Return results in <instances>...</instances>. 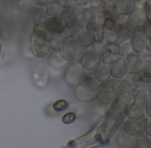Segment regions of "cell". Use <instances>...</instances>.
Returning <instances> with one entry per match:
<instances>
[{
	"label": "cell",
	"mask_w": 151,
	"mask_h": 148,
	"mask_svg": "<svg viewBox=\"0 0 151 148\" xmlns=\"http://www.w3.org/2000/svg\"><path fill=\"white\" fill-rule=\"evenodd\" d=\"M97 84L90 74L84 73L75 90V95L81 101L87 102L97 97Z\"/></svg>",
	"instance_id": "cell-1"
},
{
	"label": "cell",
	"mask_w": 151,
	"mask_h": 148,
	"mask_svg": "<svg viewBox=\"0 0 151 148\" xmlns=\"http://www.w3.org/2000/svg\"><path fill=\"white\" fill-rule=\"evenodd\" d=\"M50 41L44 36L35 32L31 35L30 49L35 57L41 58L46 56L50 51Z\"/></svg>",
	"instance_id": "cell-2"
},
{
	"label": "cell",
	"mask_w": 151,
	"mask_h": 148,
	"mask_svg": "<svg viewBox=\"0 0 151 148\" xmlns=\"http://www.w3.org/2000/svg\"><path fill=\"white\" fill-rule=\"evenodd\" d=\"M58 50L61 57L67 61L76 60L80 53L79 45L73 37H67L63 40Z\"/></svg>",
	"instance_id": "cell-3"
},
{
	"label": "cell",
	"mask_w": 151,
	"mask_h": 148,
	"mask_svg": "<svg viewBox=\"0 0 151 148\" xmlns=\"http://www.w3.org/2000/svg\"><path fill=\"white\" fill-rule=\"evenodd\" d=\"M115 90V84L112 81L102 83L97 87V97L99 100L105 104L111 103L114 99Z\"/></svg>",
	"instance_id": "cell-4"
},
{
	"label": "cell",
	"mask_w": 151,
	"mask_h": 148,
	"mask_svg": "<svg viewBox=\"0 0 151 148\" xmlns=\"http://www.w3.org/2000/svg\"><path fill=\"white\" fill-rule=\"evenodd\" d=\"M100 54L95 50H89L83 53L80 59L81 67L87 70H94L100 63Z\"/></svg>",
	"instance_id": "cell-5"
},
{
	"label": "cell",
	"mask_w": 151,
	"mask_h": 148,
	"mask_svg": "<svg viewBox=\"0 0 151 148\" xmlns=\"http://www.w3.org/2000/svg\"><path fill=\"white\" fill-rule=\"evenodd\" d=\"M126 71L130 74H138L143 70V61L138 55H129L123 61Z\"/></svg>",
	"instance_id": "cell-6"
},
{
	"label": "cell",
	"mask_w": 151,
	"mask_h": 148,
	"mask_svg": "<svg viewBox=\"0 0 151 148\" xmlns=\"http://www.w3.org/2000/svg\"><path fill=\"white\" fill-rule=\"evenodd\" d=\"M64 28L62 19L60 17L50 18L44 22V28L52 35L61 34Z\"/></svg>",
	"instance_id": "cell-7"
},
{
	"label": "cell",
	"mask_w": 151,
	"mask_h": 148,
	"mask_svg": "<svg viewBox=\"0 0 151 148\" xmlns=\"http://www.w3.org/2000/svg\"><path fill=\"white\" fill-rule=\"evenodd\" d=\"M144 106L134 99L129 103L126 106V112L127 117L132 120H139L144 114Z\"/></svg>",
	"instance_id": "cell-8"
},
{
	"label": "cell",
	"mask_w": 151,
	"mask_h": 148,
	"mask_svg": "<svg viewBox=\"0 0 151 148\" xmlns=\"http://www.w3.org/2000/svg\"><path fill=\"white\" fill-rule=\"evenodd\" d=\"M130 42L133 51L137 52L145 51L147 50V48H150V38L148 40L147 36L136 34L132 37V40Z\"/></svg>",
	"instance_id": "cell-9"
},
{
	"label": "cell",
	"mask_w": 151,
	"mask_h": 148,
	"mask_svg": "<svg viewBox=\"0 0 151 148\" xmlns=\"http://www.w3.org/2000/svg\"><path fill=\"white\" fill-rule=\"evenodd\" d=\"M87 31L94 42H101L103 40L104 27L101 24L90 22L87 25Z\"/></svg>",
	"instance_id": "cell-10"
},
{
	"label": "cell",
	"mask_w": 151,
	"mask_h": 148,
	"mask_svg": "<svg viewBox=\"0 0 151 148\" xmlns=\"http://www.w3.org/2000/svg\"><path fill=\"white\" fill-rule=\"evenodd\" d=\"M131 120L126 121L124 124V130L127 134L134 136L140 132L145 131L143 130L145 121L143 122V121H137V120Z\"/></svg>",
	"instance_id": "cell-11"
},
{
	"label": "cell",
	"mask_w": 151,
	"mask_h": 148,
	"mask_svg": "<svg viewBox=\"0 0 151 148\" xmlns=\"http://www.w3.org/2000/svg\"><path fill=\"white\" fill-rule=\"evenodd\" d=\"M83 71L78 66L72 67L67 73V82L72 85H77L81 80Z\"/></svg>",
	"instance_id": "cell-12"
},
{
	"label": "cell",
	"mask_w": 151,
	"mask_h": 148,
	"mask_svg": "<svg viewBox=\"0 0 151 148\" xmlns=\"http://www.w3.org/2000/svg\"><path fill=\"white\" fill-rule=\"evenodd\" d=\"M110 74L114 78H119L124 75L126 68L123 62L120 60L114 61L109 66Z\"/></svg>",
	"instance_id": "cell-13"
},
{
	"label": "cell",
	"mask_w": 151,
	"mask_h": 148,
	"mask_svg": "<svg viewBox=\"0 0 151 148\" xmlns=\"http://www.w3.org/2000/svg\"><path fill=\"white\" fill-rule=\"evenodd\" d=\"M94 70L95 71L94 74L96 80L101 82H105L109 80L111 74L108 64H104L99 65Z\"/></svg>",
	"instance_id": "cell-14"
},
{
	"label": "cell",
	"mask_w": 151,
	"mask_h": 148,
	"mask_svg": "<svg viewBox=\"0 0 151 148\" xmlns=\"http://www.w3.org/2000/svg\"><path fill=\"white\" fill-rule=\"evenodd\" d=\"M78 45L82 47H88L91 45L94 41L87 31H84L80 32L76 39Z\"/></svg>",
	"instance_id": "cell-15"
},
{
	"label": "cell",
	"mask_w": 151,
	"mask_h": 148,
	"mask_svg": "<svg viewBox=\"0 0 151 148\" xmlns=\"http://www.w3.org/2000/svg\"><path fill=\"white\" fill-rule=\"evenodd\" d=\"M131 74L127 77L122 85V87L133 93V91L138 87V76L136 74Z\"/></svg>",
	"instance_id": "cell-16"
},
{
	"label": "cell",
	"mask_w": 151,
	"mask_h": 148,
	"mask_svg": "<svg viewBox=\"0 0 151 148\" xmlns=\"http://www.w3.org/2000/svg\"><path fill=\"white\" fill-rule=\"evenodd\" d=\"M119 35L117 32L112 29H109L103 35L104 40L109 45L116 43L119 40Z\"/></svg>",
	"instance_id": "cell-17"
},
{
	"label": "cell",
	"mask_w": 151,
	"mask_h": 148,
	"mask_svg": "<svg viewBox=\"0 0 151 148\" xmlns=\"http://www.w3.org/2000/svg\"><path fill=\"white\" fill-rule=\"evenodd\" d=\"M119 55L127 56L132 54L133 50L130 41H123L119 45Z\"/></svg>",
	"instance_id": "cell-18"
},
{
	"label": "cell",
	"mask_w": 151,
	"mask_h": 148,
	"mask_svg": "<svg viewBox=\"0 0 151 148\" xmlns=\"http://www.w3.org/2000/svg\"><path fill=\"white\" fill-rule=\"evenodd\" d=\"M134 99L142 105L145 106L147 101L150 99L149 94L147 93V91L140 89L136 94V96Z\"/></svg>",
	"instance_id": "cell-19"
},
{
	"label": "cell",
	"mask_w": 151,
	"mask_h": 148,
	"mask_svg": "<svg viewBox=\"0 0 151 148\" xmlns=\"http://www.w3.org/2000/svg\"><path fill=\"white\" fill-rule=\"evenodd\" d=\"M119 55L114 54L109 51L106 50L104 51L103 54L101 58L102 59V61L104 64H110L112 63L114 61L118 59Z\"/></svg>",
	"instance_id": "cell-20"
},
{
	"label": "cell",
	"mask_w": 151,
	"mask_h": 148,
	"mask_svg": "<svg viewBox=\"0 0 151 148\" xmlns=\"http://www.w3.org/2000/svg\"><path fill=\"white\" fill-rule=\"evenodd\" d=\"M69 107L68 103L64 100H59L53 104V109L58 112L68 109Z\"/></svg>",
	"instance_id": "cell-21"
},
{
	"label": "cell",
	"mask_w": 151,
	"mask_h": 148,
	"mask_svg": "<svg viewBox=\"0 0 151 148\" xmlns=\"http://www.w3.org/2000/svg\"><path fill=\"white\" fill-rule=\"evenodd\" d=\"M76 119V115L73 112H69L64 114L62 118V121L64 124H71Z\"/></svg>",
	"instance_id": "cell-22"
},
{
	"label": "cell",
	"mask_w": 151,
	"mask_h": 148,
	"mask_svg": "<svg viewBox=\"0 0 151 148\" xmlns=\"http://www.w3.org/2000/svg\"><path fill=\"white\" fill-rule=\"evenodd\" d=\"M104 25L108 29H113L115 27V21L112 18H106L104 21Z\"/></svg>",
	"instance_id": "cell-23"
},
{
	"label": "cell",
	"mask_w": 151,
	"mask_h": 148,
	"mask_svg": "<svg viewBox=\"0 0 151 148\" xmlns=\"http://www.w3.org/2000/svg\"><path fill=\"white\" fill-rule=\"evenodd\" d=\"M143 31H145L146 36L149 37H150V20L147 19L143 25Z\"/></svg>",
	"instance_id": "cell-24"
},
{
	"label": "cell",
	"mask_w": 151,
	"mask_h": 148,
	"mask_svg": "<svg viewBox=\"0 0 151 148\" xmlns=\"http://www.w3.org/2000/svg\"><path fill=\"white\" fill-rule=\"evenodd\" d=\"M143 130L149 136H150V121L145 120L143 124Z\"/></svg>",
	"instance_id": "cell-25"
},
{
	"label": "cell",
	"mask_w": 151,
	"mask_h": 148,
	"mask_svg": "<svg viewBox=\"0 0 151 148\" xmlns=\"http://www.w3.org/2000/svg\"><path fill=\"white\" fill-rule=\"evenodd\" d=\"M145 110L147 114L149 116V117H150V98L147 101V102L145 104Z\"/></svg>",
	"instance_id": "cell-26"
},
{
	"label": "cell",
	"mask_w": 151,
	"mask_h": 148,
	"mask_svg": "<svg viewBox=\"0 0 151 148\" xmlns=\"http://www.w3.org/2000/svg\"><path fill=\"white\" fill-rule=\"evenodd\" d=\"M1 48H2V46H1V41H0V52H1Z\"/></svg>",
	"instance_id": "cell-27"
}]
</instances>
